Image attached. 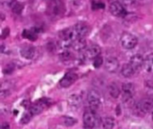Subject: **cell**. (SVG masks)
<instances>
[{
  "mask_svg": "<svg viewBox=\"0 0 153 129\" xmlns=\"http://www.w3.org/2000/svg\"><path fill=\"white\" fill-rule=\"evenodd\" d=\"M151 110H153V101L150 99L139 101L133 106V113L138 118L145 117Z\"/></svg>",
  "mask_w": 153,
  "mask_h": 129,
  "instance_id": "6da1fadb",
  "label": "cell"
},
{
  "mask_svg": "<svg viewBox=\"0 0 153 129\" xmlns=\"http://www.w3.org/2000/svg\"><path fill=\"white\" fill-rule=\"evenodd\" d=\"M82 120H83V127L86 129L95 128L100 126V122H102L101 119L96 114L95 110H93L91 109L88 110L84 112Z\"/></svg>",
  "mask_w": 153,
  "mask_h": 129,
  "instance_id": "7a4b0ae2",
  "label": "cell"
},
{
  "mask_svg": "<svg viewBox=\"0 0 153 129\" xmlns=\"http://www.w3.org/2000/svg\"><path fill=\"white\" fill-rule=\"evenodd\" d=\"M59 38L62 40L63 46L66 48L68 47L72 46V43L74 40L77 39L74 28H65L59 31Z\"/></svg>",
  "mask_w": 153,
  "mask_h": 129,
  "instance_id": "3957f363",
  "label": "cell"
},
{
  "mask_svg": "<svg viewBox=\"0 0 153 129\" xmlns=\"http://www.w3.org/2000/svg\"><path fill=\"white\" fill-rule=\"evenodd\" d=\"M120 43L122 47L126 49H133L138 44V40L136 36L130 32H124L120 39Z\"/></svg>",
  "mask_w": 153,
  "mask_h": 129,
  "instance_id": "277c9868",
  "label": "cell"
},
{
  "mask_svg": "<svg viewBox=\"0 0 153 129\" xmlns=\"http://www.w3.org/2000/svg\"><path fill=\"white\" fill-rule=\"evenodd\" d=\"M64 12V4L62 0H50L48 6V13L50 16L57 17Z\"/></svg>",
  "mask_w": 153,
  "mask_h": 129,
  "instance_id": "5b68a950",
  "label": "cell"
},
{
  "mask_svg": "<svg viewBox=\"0 0 153 129\" xmlns=\"http://www.w3.org/2000/svg\"><path fill=\"white\" fill-rule=\"evenodd\" d=\"M135 89L132 83H125L122 85V98L125 103H129L133 101Z\"/></svg>",
  "mask_w": 153,
  "mask_h": 129,
  "instance_id": "8992f818",
  "label": "cell"
},
{
  "mask_svg": "<svg viewBox=\"0 0 153 129\" xmlns=\"http://www.w3.org/2000/svg\"><path fill=\"white\" fill-rule=\"evenodd\" d=\"M87 100H88V103L90 105V108L91 110H98L100 107V105H101V98H100V95L95 90H92V91H91L88 93Z\"/></svg>",
  "mask_w": 153,
  "mask_h": 129,
  "instance_id": "52a82bcc",
  "label": "cell"
},
{
  "mask_svg": "<svg viewBox=\"0 0 153 129\" xmlns=\"http://www.w3.org/2000/svg\"><path fill=\"white\" fill-rule=\"evenodd\" d=\"M109 12L116 17H125L127 14L126 9L118 1H114L109 4Z\"/></svg>",
  "mask_w": 153,
  "mask_h": 129,
  "instance_id": "ba28073f",
  "label": "cell"
},
{
  "mask_svg": "<svg viewBox=\"0 0 153 129\" xmlns=\"http://www.w3.org/2000/svg\"><path fill=\"white\" fill-rule=\"evenodd\" d=\"M74 28L77 39H84L90 33V31H91L90 26L84 22H79L74 26Z\"/></svg>",
  "mask_w": 153,
  "mask_h": 129,
  "instance_id": "9c48e42d",
  "label": "cell"
},
{
  "mask_svg": "<svg viewBox=\"0 0 153 129\" xmlns=\"http://www.w3.org/2000/svg\"><path fill=\"white\" fill-rule=\"evenodd\" d=\"M77 78H78V76H77L76 74H74V73H73V72H68V73H66V74L64 75V77L60 80L59 84H60V86L63 87V88H68V87H70L73 84H74V82L77 80Z\"/></svg>",
  "mask_w": 153,
  "mask_h": 129,
  "instance_id": "30bf717a",
  "label": "cell"
},
{
  "mask_svg": "<svg viewBox=\"0 0 153 129\" xmlns=\"http://www.w3.org/2000/svg\"><path fill=\"white\" fill-rule=\"evenodd\" d=\"M105 68L109 73H116L119 68V61L115 57H108L104 62Z\"/></svg>",
  "mask_w": 153,
  "mask_h": 129,
  "instance_id": "8fae6325",
  "label": "cell"
},
{
  "mask_svg": "<svg viewBox=\"0 0 153 129\" xmlns=\"http://www.w3.org/2000/svg\"><path fill=\"white\" fill-rule=\"evenodd\" d=\"M100 52H101L100 47L93 44V45H91L90 47H88L84 50L83 57L87 59H94L95 57H97L98 56L100 55Z\"/></svg>",
  "mask_w": 153,
  "mask_h": 129,
  "instance_id": "7c38bea8",
  "label": "cell"
},
{
  "mask_svg": "<svg viewBox=\"0 0 153 129\" xmlns=\"http://www.w3.org/2000/svg\"><path fill=\"white\" fill-rule=\"evenodd\" d=\"M144 60H145V58H143V57L141 54H136L131 57L129 63L134 66V68L137 72H139L142 69V67L144 66Z\"/></svg>",
  "mask_w": 153,
  "mask_h": 129,
  "instance_id": "4fadbf2b",
  "label": "cell"
},
{
  "mask_svg": "<svg viewBox=\"0 0 153 129\" xmlns=\"http://www.w3.org/2000/svg\"><path fill=\"white\" fill-rule=\"evenodd\" d=\"M36 48L32 46H24L20 49V55L25 59H32L35 57Z\"/></svg>",
  "mask_w": 153,
  "mask_h": 129,
  "instance_id": "5bb4252c",
  "label": "cell"
},
{
  "mask_svg": "<svg viewBox=\"0 0 153 129\" xmlns=\"http://www.w3.org/2000/svg\"><path fill=\"white\" fill-rule=\"evenodd\" d=\"M138 72L134 68V66L130 64V63H127V64H125L123 66H122V69H121V74L126 77V78H132L134 77Z\"/></svg>",
  "mask_w": 153,
  "mask_h": 129,
  "instance_id": "9a60e30c",
  "label": "cell"
},
{
  "mask_svg": "<svg viewBox=\"0 0 153 129\" xmlns=\"http://www.w3.org/2000/svg\"><path fill=\"white\" fill-rule=\"evenodd\" d=\"M71 48L76 51H84L87 48V42L85 39H76L73 41Z\"/></svg>",
  "mask_w": 153,
  "mask_h": 129,
  "instance_id": "2e32d148",
  "label": "cell"
},
{
  "mask_svg": "<svg viewBox=\"0 0 153 129\" xmlns=\"http://www.w3.org/2000/svg\"><path fill=\"white\" fill-rule=\"evenodd\" d=\"M39 31V30L38 28H31L30 30H24L22 31V37L29 40L34 41L37 40V34Z\"/></svg>",
  "mask_w": 153,
  "mask_h": 129,
  "instance_id": "e0dca14e",
  "label": "cell"
},
{
  "mask_svg": "<svg viewBox=\"0 0 153 129\" xmlns=\"http://www.w3.org/2000/svg\"><path fill=\"white\" fill-rule=\"evenodd\" d=\"M82 99L81 95L78 94H73L68 98V104L72 108H78L82 104Z\"/></svg>",
  "mask_w": 153,
  "mask_h": 129,
  "instance_id": "ac0fdd59",
  "label": "cell"
},
{
  "mask_svg": "<svg viewBox=\"0 0 153 129\" xmlns=\"http://www.w3.org/2000/svg\"><path fill=\"white\" fill-rule=\"evenodd\" d=\"M108 92H109V95L114 98V99H117L120 94H121V90L120 88L118 87V85L115 83H111L109 85H108Z\"/></svg>",
  "mask_w": 153,
  "mask_h": 129,
  "instance_id": "d6986e66",
  "label": "cell"
},
{
  "mask_svg": "<svg viewBox=\"0 0 153 129\" xmlns=\"http://www.w3.org/2000/svg\"><path fill=\"white\" fill-rule=\"evenodd\" d=\"M144 67L148 73L153 74V54H150L145 57Z\"/></svg>",
  "mask_w": 153,
  "mask_h": 129,
  "instance_id": "ffe728a7",
  "label": "cell"
},
{
  "mask_svg": "<svg viewBox=\"0 0 153 129\" xmlns=\"http://www.w3.org/2000/svg\"><path fill=\"white\" fill-rule=\"evenodd\" d=\"M102 127L104 129H113L115 127V120L113 118L106 117L102 119Z\"/></svg>",
  "mask_w": 153,
  "mask_h": 129,
  "instance_id": "44dd1931",
  "label": "cell"
},
{
  "mask_svg": "<svg viewBox=\"0 0 153 129\" xmlns=\"http://www.w3.org/2000/svg\"><path fill=\"white\" fill-rule=\"evenodd\" d=\"M61 119H62V123L66 127H73L77 123L76 119L73 117H69V116H63Z\"/></svg>",
  "mask_w": 153,
  "mask_h": 129,
  "instance_id": "7402d4cb",
  "label": "cell"
},
{
  "mask_svg": "<svg viewBox=\"0 0 153 129\" xmlns=\"http://www.w3.org/2000/svg\"><path fill=\"white\" fill-rule=\"evenodd\" d=\"M32 118H33V115L28 110V111L24 112L23 115L22 116V118L20 119V123L22 124V125H26V124H28L31 120Z\"/></svg>",
  "mask_w": 153,
  "mask_h": 129,
  "instance_id": "603a6c76",
  "label": "cell"
},
{
  "mask_svg": "<svg viewBox=\"0 0 153 129\" xmlns=\"http://www.w3.org/2000/svg\"><path fill=\"white\" fill-rule=\"evenodd\" d=\"M103 63H104V60H103V57L100 55L93 59V66L95 68H100L103 65Z\"/></svg>",
  "mask_w": 153,
  "mask_h": 129,
  "instance_id": "cb8c5ba5",
  "label": "cell"
},
{
  "mask_svg": "<svg viewBox=\"0 0 153 129\" xmlns=\"http://www.w3.org/2000/svg\"><path fill=\"white\" fill-rule=\"evenodd\" d=\"M14 69H15V65H13V64H8V65H6L4 67L3 72H4V75H10V74H12L14 71Z\"/></svg>",
  "mask_w": 153,
  "mask_h": 129,
  "instance_id": "d4e9b609",
  "label": "cell"
},
{
  "mask_svg": "<svg viewBox=\"0 0 153 129\" xmlns=\"http://www.w3.org/2000/svg\"><path fill=\"white\" fill-rule=\"evenodd\" d=\"M22 9H23V5L20 3H15L13 6V12L17 14H20L22 12Z\"/></svg>",
  "mask_w": 153,
  "mask_h": 129,
  "instance_id": "484cf974",
  "label": "cell"
},
{
  "mask_svg": "<svg viewBox=\"0 0 153 129\" xmlns=\"http://www.w3.org/2000/svg\"><path fill=\"white\" fill-rule=\"evenodd\" d=\"M105 4L101 2H93L92 3V9L98 10V9H104Z\"/></svg>",
  "mask_w": 153,
  "mask_h": 129,
  "instance_id": "4316f807",
  "label": "cell"
},
{
  "mask_svg": "<svg viewBox=\"0 0 153 129\" xmlns=\"http://www.w3.org/2000/svg\"><path fill=\"white\" fill-rule=\"evenodd\" d=\"M9 35V28H4L2 31V39H5Z\"/></svg>",
  "mask_w": 153,
  "mask_h": 129,
  "instance_id": "83f0119b",
  "label": "cell"
},
{
  "mask_svg": "<svg viewBox=\"0 0 153 129\" xmlns=\"http://www.w3.org/2000/svg\"><path fill=\"white\" fill-rule=\"evenodd\" d=\"M22 106H23V107H24L25 109H28V110H29V109L30 108V106H31L32 104H30L29 101H23V102L22 103Z\"/></svg>",
  "mask_w": 153,
  "mask_h": 129,
  "instance_id": "f1b7e54d",
  "label": "cell"
},
{
  "mask_svg": "<svg viewBox=\"0 0 153 129\" xmlns=\"http://www.w3.org/2000/svg\"><path fill=\"white\" fill-rule=\"evenodd\" d=\"M134 2H135V0H122V3L125 4H127V5L133 4Z\"/></svg>",
  "mask_w": 153,
  "mask_h": 129,
  "instance_id": "f546056e",
  "label": "cell"
},
{
  "mask_svg": "<svg viewBox=\"0 0 153 129\" xmlns=\"http://www.w3.org/2000/svg\"><path fill=\"white\" fill-rule=\"evenodd\" d=\"M1 129H10V125L7 122H4L1 126Z\"/></svg>",
  "mask_w": 153,
  "mask_h": 129,
  "instance_id": "4dcf8cb0",
  "label": "cell"
},
{
  "mask_svg": "<svg viewBox=\"0 0 153 129\" xmlns=\"http://www.w3.org/2000/svg\"><path fill=\"white\" fill-rule=\"evenodd\" d=\"M117 116H120L121 115V108H120V105H117Z\"/></svg>",
  "mask_w": 153,
  "mask_h": 129,
  "instance_id": "1f68e13d",
  "label": "cell"
},
{
  "mask_svg": "<svg viewBox=\"0 0 153 129\" xmlns=\"http://www.w3.org/2000/svg\"><path fill=\"white\" fill-rule=\"evenodd\" d=\"M152 120H153V110H152Z\"/></svg>",
  "mask_w": 153,
  "mask_h": 129,
  "instance_id": "d6a6232c",
  "label": "cell"
}]
</instances>
